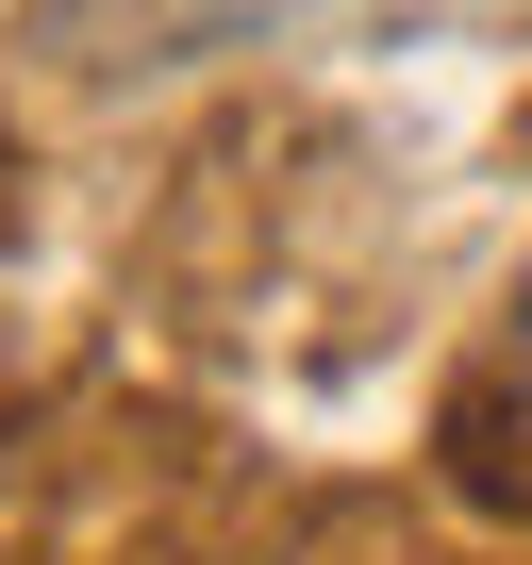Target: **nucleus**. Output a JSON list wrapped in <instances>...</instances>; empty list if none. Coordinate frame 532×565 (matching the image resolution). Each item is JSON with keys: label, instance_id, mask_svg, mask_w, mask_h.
<instances>
[{"label": "nucleus", "instance_id": "1", "mask_svg": "<svg viewBox=\"0 0 532 565\" xmlns=\"http://www.w3.org/2000/svg\"><path fill=\"white\" fill-rule=\"evenodd\" d=\"M284 0H34V34L84 67V84H150V67H200V51H249Z\"/></svg>", "mask_w": 532, "mask_h": 565}]
</instances>
